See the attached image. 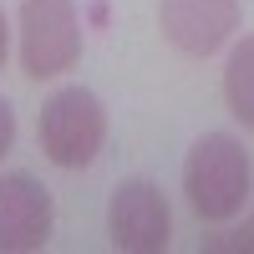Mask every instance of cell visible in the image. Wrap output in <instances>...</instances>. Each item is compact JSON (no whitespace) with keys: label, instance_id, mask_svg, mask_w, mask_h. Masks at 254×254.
Masks as SVG:
<instances>
[{"label":"cell","instance_id":"277c9868","mask_svg":"<svg viewBox=\"0 0 254 254\" xmlns=\"http://www.w3.org/2000/svg\"><path fill=\"white\" fill-rule=\"evenodd\" d=\"M107 234L127 254H158V249H168V239H173V214H168L163 188L147 183V178L117 183L112 198H107Z\"/></svg>","mask_w":254,"mask_h":254},{"label":"cell","instance_id":"8992f818","mask_svg":"<svg viewBox=\"0 0 254 254\" xmlns=\"http://www.w3.org/2000/svg\"><path fill=\"white\" fill-rule=\"evenodd\" d=\"M56 229V203L46 183L31 173H5L0 178V254H26L41 249Z\"/></svg>","mask_w":254,"mask_h":254},{"label":"cell","instance_id":"5b68a950","mask_svg":"<svg viewBox=\"0 0 254 254\" xmlns=\"http://www.w3.org/2000/svg\"><path fill=\"white\" fill-rule=\"evenodd\" d=\"M239 0H158V31L183 56H214L239 31Z\"/></svg>","mask_w":254,"mask_h":254},{"label":"cell","instance_id":"52a82bcc","mask_svg":"<svg viewBox=\"0 0 254 254\" xmlns=\"http://www.w3.org/2000/svg\"><path fill=\"white\" fill-rule=\"evenodd\" d=\"M224 102L234 122H244L254 132V36H244L234 51H229V66H224Z\"/></svg>","mask_w":254,"mask_h":254},{"label":"cell","instance_id":"ba28073f","mask_svg":"<svg viewBox=\"0 0 254 254\" xmlns=\"http://www.w3.org/2000/svg\"><path fill=\"white\" fill-rule=\"evenodd\" d=\"M203 249H234V254H254V214L234 229V234H214L203 239Z\"/></svg>","mask_w":254,"mask_h":254},{"label":"cell","instance_id":"6da1fadb","mask_svg":"<svg viewBox=\"0 0 254 254\" xmlns=\"http://www.w3.org/2000/svg\"><path fill=\"white\" fill-rule=\"evenodd\" d=\"M249 188H254V163H249L239 137L208 132V137L193 142V153L183 163V193H188L198 219L229 224L234 214H244Z\"/></svg>","mask_w":254,"mask_h":254},{"label":"cell","instance_id":"9c48e42d","mask_svg":"<svg viewBox=\"0 0 254 254\" xmlns=\"http://www.w3.org/2000/svg\"><path fill=\"white\" fill-rule=\"evenodd\" d=\"M15 147V112H10V102L0 97V158H5Z\"/></svg>","mask_w":254,"mask_h":254},{"label":"cell","instance_id":"3957f363","mask_svg":"<svg viewBox=\"0 0 254 254\" xmlns=\"http://www.w3.org/2000/svg\"><path fill=\"white\" fill-rule=\"evenodd\" d=\"M81 61L76 0H20V71L51 81Z\"/></svg>","mask_w":254,"mask_h":254},{"label":"cell","instance_id":"30bf717a","mask_svg":"<svg viewBox=\"0 0 254 254\" xmlns=\"http://www.w3.org/2000/svg\"><path fill=\"white\" fill-rule=\"evenodd\" d=\"M5 56H10V26H5V10H0V66H5Z\"/></svg>","mask_w":254,"mask_h":254},{"label":"cell","instance_id":"7a4b0ae2","mask_svg":"<svg viewBox=\"0 0 254 254\" xmlns=\"http://www.w3.org/2000/svg\"><path fill=\"white\" fill-rule=\"evenodd\" d=\"M36 142L56 168H87L107 142V107L92 87H61L41 102Z\"/></svg>","mask_w":254,"mask_h":254}]
</instances>
